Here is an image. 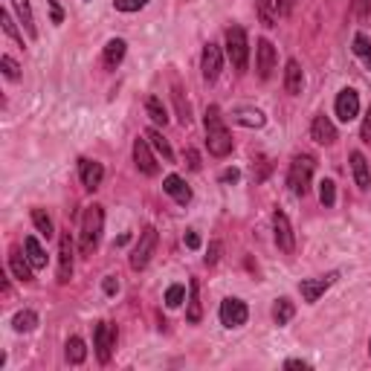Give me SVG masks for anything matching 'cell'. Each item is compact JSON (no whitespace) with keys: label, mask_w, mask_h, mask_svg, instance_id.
Returning a JSON list of instances; mask_svg holds the SVG:
<instances>
[{"label":"cell","mask_w":371,"mask_h":371,"mask_svg":"<svg viewBox=\"0 0 371 371\" xmlns=\"http://www.w3.org/2000/svg\"><path fill=\"white\" fill-rule=\"evenodd\" d=\"M203 128H206V148L212 157H229L232 154V133L224 122V116H221V108L218 105H209L206 108V116H203Z\"/></svg>","instance_id":"6da1fadb"},{"label":"cell","mask_w":371,"mask_h":371,"mask_svg":"<svg viewBox=\"0 0 371 371\" xmlns=\"http://www.w3.org/2000/svg\"><path fill=\"white\" fill-rule=\"evenodd\" d=\"M102 232H105V209L99 203H93L85 209V218H82V232H79V252L82 256H93V252L99 249Z\"/></svg>","instance_id":"7a4b0ae2"},{"label":"cell","mask_w":371,"mask_h":371,"mask_svg":"<svg viewBox=\"0 0 371 371\" xmlns=\"http://www.w3.org/2000/svg\"><path fill=\"white\" fill-rule=\"evenodd\" d=\"M314 171H317V157L314 154H296L290 160V168H287V186L296 198H305L310 191V183H314Z\"/></svg>","instance_id":"3957f363"},{"label":"cell","mask_w":371,"mask_h":371,"mask_svg":"<svg viewBox=\"0 0 371 371\" xmlns=\"http://www.w3.org/2000/svg\"><path fill=\"white\" fill-rule=\"evenodd\" d=\"M226 58L232 61L238 73H247V64H249V38H247V29L232 24L226 29Z\"/></svg>","instance_id":"277c9868"},{"label":"cell","mask_w":371,"mask_h":371,"mask_svg":"<svg viewBox=\"0 0 371 371\" xmlns=\"http://www.w3.org/2000/svg\"><path fill=\"white\" fill-rule=\"evenodd\" d=\"M157 244H160V235H157V229L154 226H145L143 232H140V241H136V247H133V252H131V270H145L148 264H151V259H154V249H157Z\"/></svg>","instance_id":"5b68a950"},{"label":"cell","mask_w":371,"mask_h":371,"mask_svg":"<svg viewBox=\"0 0 371 371\" xmlns=\"http://www.w3.org/2000/svg\"><path fill=\"white\" fill-rule=\"evenodd\" d=\"M116 340H119V330H116V325H110V322H96V328H93V348H96V357H99L102 365L110 363Z\"/></svg>","instance_id":"8992f818"},{"label":"cell","mask_w":371,"mask_h":371,"mask_svg":"<svg viewBox=\"0 0 371 371\" xmlns=\"http://www.w3.org/2000/svg\"><path fill=\"white\" fill-rule=\"evenodd\" d=\"M337 279H340V270H330V272H325V276H317V279H302L299 282L302 302L305 305H317L325 296V293L337 284Z\"/></svg>","instance_id":"52a82bcc"},{"label":"cell","mask_w":371,"mask_h":371,"mask_svg":"<svg viewBox=\"0 0 371 371\" xmlns=\"http://www.w3.org/2000/svg\"><path fill=\"white\" fill-rule=\"evenodd\" d=\"M218 319H221V325L224 328H244L247 325V319H249V307H247V302L244 299H238V296H226L224 302H221V307H218Z\"/></svg>","instance_id":"ba28073f"},{"label":"cell","mask_w":371,"mask_h":371,"mask_svg":"<svg viewBox=\"0 0 371 371\" xmlns=\"http://www.w3.org/2000/svg\"><path fill=\"white\" fill-rule=\"evenodd\" d=\"M272 238H276V247H279V252H284V256H293V252H296V232H293L290 218L282 209L272 212Z\"/></svg>","instance_id":"9c48e42d"},{"label":"cell","mask_w":371,"mask_h":371,"mask_svg":"<svg viewBox=\"0 0 371 371\" xmlns=\"http://www.w3.org/2000/svg\"><path fill=\"white\" fill-rule=\"evenodd\" d=\"M334 113H337V119L340 122H354L357 116H360V93L354 87H342L337 93V99H334Z\"/></svg>","instance_id":"30bf717a"},{"label":"cell","mask_w":371,"mask_h":371,"mask_svg":"<svg viewBox=\"0 0 371 371\" xmlns=\"http://www.w3.org/2000/svg\"><path fill=\"white\" fill-rule=\"evenodd\" d=\"M224 70V50L218 44H203V52H201V73H203V82L212 85L218 82V75Z\"/></svg>","instance_id":"8fae6325"},{"label":"cell","mask_w":371,"mask_h":371,"mask_svg":"<svg viewBox=\"0 0 371 371\" xmlns=\"http://www.w3.org/2000/svg\"><path fill=\"white\" fill-rule=\"evenodd\" d=\"M133 163L145 177H157L160 174V163H157V157H154L148 136H136L133 140Z\"/></svg>","instance_id":"7c38bea8"},{"label":"cell","mask_w":371,"mask_h":371,"mask_svg":"<svg viewBox=\"0 0 371 371\" xmlns=\"http://www.w3.org/2000/svg\"><path fill=\"white\" fill-rule=\"evenodd\" d=\"M73 279V238L70 232H61L58 238V284H70Z\"/></svg>","instance_id":"4fadbf2b"},{"label":"cell","mask_w":371,"mask_h":371,"mask_svg":"<svg viewBox=\"0 0 371 371\" xmlns=\"http://www.w3.org/2000/svg\"><path fill=\"white\" fill-rule=\"evenodd\" d=\"M256 70H259V79H270L272 70H276V47H272L267 38H259L256 41Z\"/></svg>","instance_id":"5bb4252c"},{"label":"cell","mask_w":371,"mask_h":371,"mask_svg":"<svg viewBox=\"0 0 371 371\" xmlns=\"http://www.w3.org/2000/svg\"><path fill=\"white\" fill-rule=\"evenodd\" d=\"M310 140L319 143V145H334V143L340 140L337 125L330 122L325 113H317V116H314V122H310Z\"/></svg>","instance_id":"9a60e30c"},{"label":"cell","mask_w":371,"mask_h":371,"mask_svg":"<svg viewBox=\"0 0 371 371\" xmlns=\"http://www.w3.org/2000/svg\"><path fill=\"white\" fill-rule=\"evenodd\" d=\"M9 270H12V276L17 279V282H35V267H32V261L27 259V252L21 249V247H12L9 249Z\"/></svg>","instance_id":"2e32d148"},{"label":"cell","mask_w":371,"mask_h":371,"mask_svg":"<svg viewBox=\"0 0 371 371\" xmlns=\"http://www.w3.org/2000/svg\"><path fill=\"white\" fill-rule=\"evenodd\" d=\"M79 180H82V186H85L87 191H96V189L102 186V180H105V166L96 163V160L82 157V160H79Z\"/></svg>","instance_id":"e0dca14e"},{"label":"cell","mask_w":371,"mask_h":371,"mask_svg":"<svg viewBox=\"0 0 371 371\" xmlns=\"http://www.w3.org/2000/svg\"><path fill=\"white\" fill-rule=\"evenodd\" d=\"M163 191L168 198H174V203H180V206H189L194 201V191L189 189V183L180 177V174H168L163 180Z\"/></svg>","instance_id":"ac0fdd59"},{"label":"cell","mask_w":371,"mask_h":371,"mask_svg":"<svg viewBox=\"0 0 371 371\" xmlns=\"http://www.w3.org/2000/svg\"><path fill=\"white\" fill-rule=\"evenodd\" d=\"M348 160H351V174H354L357 189H360V191H368V189H371V166H368V160H365V154H363V151H351Z\"/></svg>","instance_id":"d6986e66"},{"label":"cell","mask_w":371,"mask_h":371,"mask_svg":"<svg viewBox=\"0 0 371 371\" xmlns=\"http://www.w3.org/2000/svg\"><path fill=\"white\" fill-rule=\"evenodd\" d=\"M125 55H128V41H125V38H110V41L105 44V50H102V64L108 70H116L125 61Z\"/></svg>","instance_id":"ffe728a7"},{"label":"cell","mask_w":371,"mask_h":371,"mask_svg":"<svg viewBox=\"0 0 371 371\" xmlns=\"http://www.w3.org/2000/svg\"><path fill=\"white\" fill-rule=\"evenodd\" d=\"M284 90L290 96H299L305 90V73L296 58H287V64H284Z\"/></svg>","instance_id":"44dd1931"},{"label":"cell","mask_w":371,"mask_h":371,"mask_svg":"<svg viewBox=\"0 0 371 371\" xmlns=\"http://www.w3.org/2000/svg\"><path fill=\"white\" fill-rule=\"evenodd\" d=\"M186 322H189V325H201V322H203L201 282H198V279H191V282H189V307H186Z\"/></svg>","instance_id":"7402d4cb"},{"label":"cell","mask_w":371,"mask_h":371,"mask_svg":"<svg viewBox=\"0 0 371 371\" xmlns=\"http://www.w3.org/2000/svg\"><path fill=\"white\" fill-rule=\"evenodd\" d=\"M12 6H15L17 24L24 27L27 38H29V41H35V38H38V27H35V15H32V6H29V0H12Z\"/></svg>","instance_id":"603a6c76"},{"label":"cell","mask_w":371,"mask_h":371,"mask_svg":"<svg viewBox=\"0 0 371 371\" xmlns=\"http://www.w3.org/2000/svg\"><path fill=\"white\" fill-rule=\"evenodd\" d=\"M232 122L244 125V128H264L267 125V116L259 108H235V110H232Z\"/></svg>","instance_id":"cb8c5ba5"},{"label":"cell","mask_w":371,"mask_h":371,"mask_svg":"<svg viewBox=\"0 0 371 371\" xmlns=\"http://www.w3.org/2000/svg\"><path fill=\"white\" fill-rule=\"evenodd\" d=\"M293 317H296V305H293V299L279 296L276 305H272V322H276L279 328H284V325L293 322Z\"/></svg>","instance_id":"d4e9b609"},{"label":"cell","mask_w":371,"mask_h":371,"mask_svg":"<svg viewBox=\"0 0 371 371\" xmlns=\"http://www.w3.org/2000/svg\"><path fill=\"white\" fill-rule=\"evenodd\" d=\"M24 252H27V259L32 261L35 270H44L47 267V249L41 247V241H38L35 235H27L24 238Z\"/></svg>","instance_id":"484cf974"},{"label":"cell","mask_w":371,"mask_h":371,"mask_svg":"<svg viewBox=\"0 0 371 371\" xmlns=\"http://www.w3.org/2000/svg\"><path fill=\"white\" fill-rule=\"evenodd\" d=\"M145 136H148L151 148L163 157V163H174V151H171V145H168V140L163 136V131H160V128H148V131H145Z\"/></svg>","instance_id":"4316f807"},{"label":"cell","mask_w":371,"mask_h":371,"mask_svg":"<svg viewBox=\"0 0 371 371\" xmlns=\"http://www.w3.org/2000/svg\"><path fill=\"white\" fill-rule=\"evenodd\" d=\"M64 360L70 365H82L87 360V345H85L82 337H70L67 340V345H64Z\"/></svg>","instance_id":"83f0119b"},{"label":"cell","mask_w":371,"mask_h":371,"mask_svg":"<svg viewBox=\"0 0 371 371\" xmlns=\"http://www.w3.org/2000/svg\"><path fill=\"white\" fill-rule=\"evenodd\" d=\"M145 113H148V119L154 122V128H166L168 125V110H166V105L157 99V96H148V99H145Z\"/></svg>","instance_id":"f1b7e54d"},{"label":"cell","mask_w":371,"mask_h":371,"mask_svg":"<svg viewBox=\"0 0 371 371\" xmlns=\"http://www.w3.org/2000/svg\"><path fill=\"white\" fill-rule=\"evenodd\" d=\"M35 328H38V314L29 310V307L17 310V314L12 317V330H15V334H29V330H35Z\"/></svg>","instance_id":"f546056e"},{"label":"cell","mask_w":371,"mask_h":371,"mask_svg":"<svg viewBox=\"0 0 371 371\" xmlns=\"http://www.w3.org/2000/svg\"><path fill=\"white\" fill-rule=\"evenodd\" d=\"M32 226H35V232H38V235H41V238H47V241L55 235L52 218L47 214V209H41V206H35V209H32Z\"/></svg>","instance_id":"4dcf8cb0"},{"label":"cell","mask_w":371,"mask_h":371,"mask_svg":"<svg viewBox=\"0 0 371 371\" xmlns=\"http://www.w3.org/2000/svg\"><path fill=\"white\" fill-rule=\"evenodd\" d=\"M351 50H354V55L371 70V38H368L365 32H357V35H354V41H351Z\"/></svg>","instance_id":"1f68e13d"},{"label":"cell","mask_w":371,"mask_h":371,"mask_svg":"<svg viewBox=\"0 0 371 371\" xmlns=\"http://www.w3.org/2000/svg\"><path fill=\"white\" fill-rule=\"evenodd\" d=\"M0 24H3V32H6V38H9V41H15L17 47L24 50V32L17 29V24H15V17L9 15V9H3V12H0Z\"/></svg>","instance_id":"d6a6232c"},{"label":"cell","mask_w":371,"mask_h":371,"mask_svg":"<svg viewBox=\"0 0 371 371\" xmlns=\"http://www.w3.org/2000/svg\"><path fill=\"white\" fill-rule=\"evenodd\" d=\"M256 12H259V21L267 27V29H272L276 27V3L272 0H256Z\"/></svg>","instance_id":"836d02e7"},{"label":"cell","mask_w":371,"mask_h":371,"mask_svg":"<svg viewBox=\"0 0 371 371\" xmlns=\"http://www.w3.org/2000/svg\"><path fill=\"white\" fill-rule=\"evenodd\" d=\"M319 203H322L325 209H334V206H337V183L330 180V177H325V180L319 183Z\"/></svg>","instance_id":"e575fe53"},{"label":"cell","mask_w":371,"mask_h":371,"mask_svg":"<svg viewBox=\"0 0 371 371\" xmlns=\"http://www.w3.org/2000/svg\"><path fill=\"white\" fill-rule=\"evenodd\" d=\"M163 302H166V307H171V310L180 307V305L186 302V284H168Z\"/></svg>","instance_id":"d590c367"},{"label":"cell","mask_w":371,"mask_h":371,"mask_svg":"<svg viewBox=\"0 0 371 371\" xmlns=\"http://www.w3.org/2000/svg\"><path fill=\"white\" fill-rule=\"evenodd\" d=\"M0 70H3V75H6L9 82L21 79V64H17L12 55H0Z\"/></svg>","instance_id":"8d00e7d4"},{"label":"cell","mask_w":371,"mask_h":371,"mask_svg":"<svg viewBox=\"0 0 371 371\" xmlns=\"http://www.w3.org/2000/svg\"><path fill=\"white\" fill-rule=\"evenodd\" d=\"M151 3V0H113V9L116 12H125V15H131V12H140V9H145Z\"/></svg>","instance_id":"74e56055"},{"label":"cell","mask_w":371,"mask_h":371,"mask_svg":"<svg viewBox=\"0 0 371 371\" xmlns=\"http://www.w3.org/2000/svg\"><path fill=\"white\" fill-rule=\"evenodd\" d=\"M174 102H177V116H180V122L189 125L191 122V110H189V102H183V90L174 85Z\"/></svg>","instance_id":"f35d334b"},{"label":"cell","mask_w":371,"mask_h":371,"mask_svg":"<svg viewBox=\"0 0 371 371\" xmlns=\"http://www.w3.org/2000/svg\"><path fill=\"white\" fill-rule=\"evenodd\" d=\"M221 252H224V244L221 241H209V249H206V256H203V264L206 267H214L221 261Z\"/></svg>","instance_id":"ab89813d"},{"label":"cell","mask_w":371,"mask_h":371,"mask_svg":"<svg viewBox=\"0 0 371 371\" xmlns=\"http://www.w3.org/2000/svg\"><path fill=\"white\" fill-rule=\"evenodd\" d=\"M351 12H354L357 21H368V15H371V0H354V3H351Z\"/></svg>","instance_id":"60d3db41"},{"label":"cell","mask_w":371,"mask_h":371,"mask_svg":"<svg viewBox=\"0 0 371 371\" xmlns=\"http://www.w3.org/2000/svg\"><path fill=\"white\" fill-rule=\"evenodd\" d=\"M47 6H50V21H52V27H61L64 24V9H61V3H58V0H47Z\"/></svg>","instance_id":"b9f144b4"},{"label":"cell","mask_w":371,"mask_h":371,"mask_svg":"<svg viewBox=\"0 0 371 371\" xmlns=\"http://www.w3.org/2000/svg\"><path fill=\"white\" fill-rule=\"evenodd\" d=\"M272 3H276V15L279 17H290L293 9H296V0H272Z\"/></svg>","instance_id":"7bdbcfd3"},{"label":"cell","mask_w":371,"mask_h":371,"mask_svg":"<svg viewBox=\"0 0 371 371\" xmlns=\"http://www.w3.org/2000/svg\"><path fill=\"white\" fill-rule=\"evenodd\" d=\"M218 180H221L224 186H235V183L241 180V171H238V168H224Z\"/></svg>","instance_id":"ee69618b"},{"label":"cell","mask_w":371,"mask_h":371,"mask_svg":"<svg viewBox=\"0 0 371 371\" xmlns=\"http://www.w3.org/2000/svg\"><path fill=\"white\" fill-rule=\"evenodd\" d=\"M102 290H105V296H116V293H119V279H116V276H105L102 279Z\"/></svg>","instance_id":"f6af8a7d"},{"label":"cell","mask_w":371,"mask_h":371,"mask_svg":"<svg viewBox=\"0 0 371 371\" xmlns=\"http://www.w3.org/2000/svg\"><path fill=\"white\" fill-rule=\"evenodd\" d=\"M360 140H363V143H371V108H368V113L363 116V125H360Z\"/></svg>","instance_id":"bcb514c9"},{"label":"cell","mask_w":371,"mask_h":371,"mask_svg":"<svg viewBox=\"0 0 371 371\" xmlns=\"http://www.w3.org/2000/svg\"><path fill=\"white\" fill-rule=\"evenodd\" d=\"M284 368L290 371V368H302V371H310L314 365H310L307 360H299V357H290V360H284Z\"/></svg>","instance_id":"7dc6e473"},{"label":"cell","mask_w":371,"mask_h":371,"mask_svg":"<svg viewBox=\"0 0 371 371\" xmlns=\"http://www.w3.org/2000/svg\"><path fill=\"white\" fill-rule=\"evenodd\" d=\"M183 241H186L189 249H201V235H198V229H189Z\"/></svg>","instance_id":"c3c4849f"},{"label":"cell","mask_w":371,"mask_h":371,"mask_svg":"<svg viewBox=\"0 0 371 371\" xmlns=\"http://www.w3.org/2000/svg\"><path fill=\"white\" fill-rule=\"evenodd\" d=\"M186 157H189V168H191V171H201V157H198V151L189 148V151H186Z\"/></svg>","instance_id":"681fc988"},{"label":"cell","mask_w":371,"mask_h":371,"mask_svg":"<svg viewBox=\"0 0 371 371\" xmlns=\"http://www.w3.org/2000/svg\"><path fill=\"white\" fill-rule=\"evenodd\" d=\"M368 354H371V340H368Z\"/></svg>","instance_id":"f907efd6"}]
</instances>
